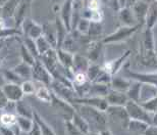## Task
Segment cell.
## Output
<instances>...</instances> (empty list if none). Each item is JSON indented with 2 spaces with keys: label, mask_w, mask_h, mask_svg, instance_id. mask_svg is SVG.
Listing matches in <instances>:
<instances>
[{
  "label": "cell",
  "mask_w": 157,
  "mask_h": 135,
  "mask_svg": "<svg viewBox=\"0 0 157 135\" xmlns=\"http://www.w3.org/2000/svg\"><path fill=\"white\" fill-rule=\"evenodd\" d=\"M65 124V129L68 134H76V133H81V131L78 129L76 125L74 124V122L71 121V119H67L64 120Z\"/></svg>",
  "instance_id": "cell-42"
},
{
  "label": "cell",
  "mask_w": 157,
  "mask_h": 135,
  "mask_svg": "<svg viewBox=\"0 0 157 135\" xmlns=\"http://www.w3.org/2000/svg\"><path fill=\"white\" fill-rule=\"evenodd\" d=\"M71 2H74V1H77V0H71Z\"/></svg>",
  "instance_id": "cell-51"
},
{
  "label": "cell",
  "mask_w": 157,
  "mask_h": 135,
  "mask_svg": "<svg viewBox=\"0 0 157 135\" xmlns=\"http://www.w3.org/2000/svg\"><path fill=\"white\" fill-rule=\"evenodd\" d=\"M90 64H91V62L89 61L88 58L77 54V53L74 54V62H73L74 73H76V72H85V73H86Z\"/></svg>",
  "instance_id": "cell-26"
},
{
  "label": "cell",
  "mask_w": 157,
  "mask_h": 135,
  "mask_svg": "<svg viewBox=\"0 0 157 135\" xmlns=\"http://www.w3.org/2000/svg\"><path fill=\"white\" fill-rule=\"evenodd\" d=\"M101 34H102L101 22H92L91 21L87 36L90 37V38H95V37H99Z\"/></svg>",
  "instance_id": "cell-35"
},
{
  "label": "cell",
  "mask_w": 157,
  "mask_h": 135,
  "mask_svg": "<svg viewBox=\"0 0 157 135\" xmlns=\"http://www.w3.org/2000/svg\"><path fill=\"white\" fill-rule=\"evenodd\" d=\"M105 113L108 117V120L113 119L115 123L121 124L124 128H125L128 120H130L124 105H108Z\"/></svg>",
  "instance_id": "cell-8"
},
{
  "label": "cell",
  "mask_w": 157,
  "mask_h": 135,
  "mask_svg": "<svg viewBox=\"0 0 157 135\" xmlns=\"http://www.w3.org/2000/svg\"><path fill=\"white\" fill-rule=\"evenodd\" d=\"M149 127H150V124L147 123L145 121L130 119L127 126H125V129L132 133H145Z\"/></svg>",
  "instance_id": "cell-21"
},
{
  "label": "cell",
  "mask_w": 157,
  "mask_h": 135,
  "mask_svg": "<svg viewBox=\"0 0 157 135\" xmlns=\"http://www.w3.org/2000/svg\"><path fill=\"white\" fill-rule=\"evenodd\" d=\"M152 126H157V111L152 114V121H151Z\"/></svg>",
  "instance_id": "cell-45"
},
{
  "label": "cell",
  "mask_w": 157,
  "mask_h": 135,
  "mask_svg": "<svg viewBox=\"0 0 157 135\" xmlns=\"http://www.w3.org/2000/svg\"><path fill=\"white\" fill-rule=\"evenodd\" d=\"M144 84L140 81L133 80V83L131 84L130 88L127 90V95L128 99L134 100V101H141V94H142V89H143Z\"/></svg>",
  "instance_id": "cell-23"
},
{
  "label": "cell",
  "mask_w": 157,
  "mask_h": 135,
  "mask_svg": "<svg viewBox=\"0 0 157 135\" xmlns=\"http://www.w3.org/2000/svg\"><path fill=\"white\" fill-rule=\"evenodd\" d=\"M88 55L87 58H89L91 62H97L99 61V58L102 55V50H103V42L101 40H93L88 44Z\"/></svg>",
  "instance_id": "cell-14"
},
{
  "label": "cell",
  "mask_w": 157,
  "mask_h": 135,
  "mask_svg": "<svg viewBox=\"0 0 157 135\" xmlns=\"http://www.w3.org/2000/svg\"><path fill=\"white\" fill-rule=\"evenodd\" d=\"M133 83V79L125 77H118L117 75L111 77L110 81V89L121 91V92H127V90L130 88L131 84Z\"/></svg>",
  "instance_id": "cell-18"
},
{
  "label": "cell",
  "mask_w": 157,
  "mask_h": 135,
  "mask_svg": "<svg viewBox=\"0 0 157 135\" xmlns=\"http://www.w3.org/2000/svg\"><path fill=\"white\" fill-rule=\"evenodd\" d=\"M32 78L37 82H41L48 86L51 85L53 82V76L51 73L39 59H37L35 64L32 66Z\"/></svg>",
  "instance_id": "cell-6"
},
{
  "label": "cell",
  "mask_w": 157,
  "mask_h": 135,
  "mask_svg": "<svg viewBox=\"0 0 157 135\" xmlns=\"http://www.w3.org/2000/svg\"><path fill=\"white\" fill-rule=\"evenodd\" d=\"M105 97L109 105H125V103L128 100V97L125 92L117 91L113 89L109 90V92Z\"/></svg>",
  "instance_id": "cell-16"
},
{
  "label": "cell",
  "mask_w": 157,
  "mask_h": 135,
  "mask_svg": "<svg viewBox=\"0 0 157 135\" xmlns=\"http://www.w3.org/2000/svg\"><path fill=\"white\" fill-rule=\"evenodd\" d=\"M56 53H57V58H58L59 64H60L64 69L73 71L74 53L68 52L67 50L60 48V47H58V48L56 49Z\"/></svg>",
  "instance_id": "cell-20"
},
{
  "label": "cell",
  "mask_w": 157,
  "mask_h": 135,
  "mask_svg": "<svg viewBox=\"0 0 157 135\" xmlns=\"http://www.w3.org/2000/svg\"><path fill=\"white\" fill-rule=\"evenodd\" d=\"M18 76H20L24 81L29 80L32 78V66L26 64V62H21V64L17 65V67L12 69Z\"/></svg>",
  "instance_id": "cell-29"
},
{
  "label": "cell",
  "mask_w": 157,
  "mask_h": 135,
  "mask_svg": "<svg viewBox=\"0 0 157 135\" xmlns=\"http://www.w3.org/2000/svg\"><path fill=\"white\" fill-rule=\"evenodd\" d=\"M144 1H146V2H153V1H156V0H144Z\"/></svg>",
  "instance_id": "cell-50"
},
{
  "label": "cell",
  "mask_w": 157,
  "mask_h": 135,
  "mask_svg": "<svg viewBox=\"0 0 157 135\" xmlns=\"http://www.w3.org/2000/svg\"><path fill=\"white\" fill-rule=\"evenodd\" d=\"M31 1H32V0H20L17 11H15L14 17H13L14 23H15V28L21 26V23L24 22V20L27 18L28 11L30 10Z\"/></svg>",
  "instance_id": "cell-15"
},
{
  "label": "cell",
  "mask_w": 157,
  "mask_h": 135,
  "mask_svg": "<svg viewBox=\"0 0 157 135\" xmlns=\"http://www.w3.org/2000/svg\"><path fill=\"white\" fill-rule=\"evenodd\" d=\"M25 45H26V47L28 49L30 50V52L32 53V54L35 56L36 58H38L40 54L38 52V49H37V46H36V42L35 40L32 39V38H29V37H27L26 39H25Z\"/></svg>",
  "instance_id": "cell-41"
},
{
  "label": "cell",
  "mask_w": 157,
  "mask_h": 135,
  "mask_svg": "<svg viewBox=\"0 0 157 135\" xmlns=\"http://www.w3.org/2000/svg\"><path fill=\"white\" fill-rule=\"evenodd\" d=\"M60 20L67 28L68 32H71V17H73V2L71 0H65L59 9Z\"/></svg>",
  "instance_id": "cell-13"
},
{
  "label": "cell",
  "mask_w": 157,
  "mask_h": 135,
  "mask_svg": "<svg viewBox=\"0 0 157 135\" xmlns=\"http://www.w3.org/2000/svg\"><path fill=\"white\" fill-rule=\"evenodd\" d=\"M2 90V92L5 94V96L7 97L9 101L17 102L18 100L23 99L24 97V92L21 89V84L17 83H11V82H6L0 87Z\"/></svg>",
  "instance_id": "cell-10"
},
{
  "label": "cell",
  "mask_w": 157,
  "mask_h": 135,
  "mask_svg": "<svg viewBox=\"0 0 157 135\" xmlns=\"http://www.w3.org/2000/svg\"><path fill=\"white\" fill-rule=\"evenodd\" d=\"M74 106L78 114L87 121L90 129L91 128H98L99 130L97 133H99L100 131L109 128L108 117L105 112L99 111V109L86 105H80V103H76V105Z\"/></svg>",
  "instance_id": "cell-2"
},
{
  "label": "cell",
  "mask_w": 157,
  "mask_h": 135,
  "mask_svg": "<svg viewBox=\"0 0 157 135\" xmlns=\"http://www.w3.org/2000/svg\"><path fill=\"white\" fill-rule=\"evenodd\" d=\"M141 27H142L141 25H135V26H122L121 25L114 32H112L109 35L104 37V38H102L101 41L104 45L125 42L127 40L131 39Z\"/></svg>",
  "instance_id": "cell-3"
},
{
  "label": "cell",
  "mask_w": 157,
  "mask_h": 135,
  "mask_svg": "<svg viewBox=\"0 0 157 135\" xmlns=\"http://www.w3.org/2000/svg\"><path fill=\"white\" fill-rule=\"evenodd\" d=\"M139 0H128V5H130V6H132L133 4H135L136 2H138Z\"/></svg>",
  "instance_id": "cell-47"
},
{
  "label": "cell",
  "mask_w": 157,
  "mask_h": 135,
  "mask_svg": "<svg viewBox=\"0 0 157 135\" xmlns=\"http://www.w3.org/2000/svg\"><path fill=\"white\" fill-rule=\"evenodd\" d=\"M0 12H1V7H0Z\"/></svg>",
  "instance_id": "cell-52"
},
{
  "label": "cell",
  "mask_w": 157,
  "mask_h": 135,
  "mask_svg": "<svg viewBox=\"0 0 157 135\" xmlns=\"http://www.w3.org/2000/svg\"><path fill=\"white\" fill-rule=\"evenodd\" d=\"M90 22L91 21L87 20V18H81L77 23L76 28H75L76 32L81 34V35H87L88 31H89V27H90Z\"/></svg>",
  "instance_id": "cell-37"
},
{
  "label": "cell",
  "mask_w": 157,
  "mask_h": 135,
  "mask_svg": "<svg viewBox=\"0 0 157 135\" xmlns=\"http://www.w3.org/2000/svg\"><path fill=\"white\" fill-rule=\"evenodd\" d=\"M60 48L67 50V51L71 52V53H76L78 50V42H77V38L71 35V32L67 33V35L65 36V38L63 39V41L61 43Z\"/></svg>",
  "instance_id": "cell-27"
},
{
  "label": "cell",
  "mask_w": 157,
  "mask_h": 135,
  "mask_svg": "<svg viewBox=\"0 0 157 135\" xmlns=\"http://www.w3.org/2000/svg\"><path fill=\"white\" fill-rule=\"evenodd\" d=\"M38 83H40V85L39 86L37 85V88H36L34 95H36L37 98L40 99L41 101L46 102V103H51L52 95H53V92L51 91V89L48 88V85H46V84H43L41 82H38Z\"/></svg>",
  "instance_id": "cell-24"
},
{
  "label": "cell",
  "mask_w": 157,
  "mask_h": 135,
  "mask_svg": "<svg viewBox=\"0 0 157 135\" xmlns=\"http://www.w3.org/2000/svg\"><path fill=\"white\" fill-rule=\"evenodd\" d=\"M73 103H80V105H86L92 108H95L99 111L106 112L108 108V102L106 100V97L103 96H80V97H74L71 99Z\"/></svg>",
  "instance_id": "cell-5"
},
{
  "label": "cell",
  "mask_w": 157,
  "mask_h": 135,
  "mask_svg": "<svg viewBox=\"0 0 157 135\" xmlns=\"http://www.w3.org/2000/svg\"><path fill=\"white\" fill-rule=\"evenodd\" d=\"M18 3H20V0H8V1L1 7L0 17L4 18L6 20H8V18H13Z\"/></svg>",
  "instance_id": "cell-25"
},
{
  "label": "cell",
  "mask_w": 157,
  "mask_h": 135,
  "mask_svg": "<svg viewBox=\"0 0 157 135\" xmlns=\"http://www.w3.org/2000/svg\"><path fill=\"white\" fill-rule=\"evenodd\" d=\"M71 121L74 122V124L76 125L78 129L81 131V133H85V134L91 133L89 124L87 123V121L85 120L77 111L75 112V114L73 115V117H71Z\"/></svg>",
  "instance_id": "cell-28"
},
{
  "label": "cell",
  "mask_w": 157,
  "mask_h": 135,
  "mask_svg": "<svg viewBox=\"0 0 157 135\" xmlns=\"http://www.w3.org/2000/svg\"><path fill=\"white\" fill-rule=\"evenodd\" d=\"M118 1H119V4H121V7L128 5V0H118Z\"/></svg>",
  "instance_id": "cell-46"
},
{
  "label": "cell",
  "mask_w": 157,
  "mask_h": 135,
  "mask_svg": "<svg viewBox=\"0 0 157 135\" xmlns=\"http://www.w3.org/2000/svg\"><path fill=\"white\" fill-rule=\"evenodd\" d=\"M157 25V1H153L149 3V7L147 10L145 21H144V28L147 29H154Z\"/></svg>",
  "instance_id": "cell-17"
},
{
  "label": "cell",
  "mask_w": 157,
  "mask_h": 135,
  "mask_svg": "<svg viewBox=\"0 0 157 135\" xmlns=\"http://www.w3.org/2000/svg\"><path fill=\"white\" fill-rule=\"evenodd\" d=\"M3 77H4L5 81H7V82H11V83L21 84V82L24 81L13 70L4 71V72H3Z\"/></svg>",
  "instance_id": "cell-40"
},
{
  "label": "cell",
  "mask_w": 157,
  "mask_h": 135,
  "mask_svg": "<svg viewBox=\"0 0 157 135\" xmlns=\"http://www.w3.org/2000/svg\"><path fill=\"white\" fill-rule=\"evenodd\" d=\"M15 124H17V116L13 115L10 112H3L0 115V126L3 127H8L11 129V127H13Z\"/></svg>",
  "instance_id": "cell-30"
},
{
  "label": "cell",
  "mask_w": 157,
  "mask_h": 135,
  "mask_svg": "<svg viewBox=\"0 0 157 135\" xmlns=\"http://www.w3.org/2000/svg\"><path fill=\"white\" fill-rule=\"evenodd\" d=\"M140 103L145 108L149 113L153 114L157 111V94L154 96L150 97L149 99L145 100V101H140Z\"/></svg>",
  "instance_id": "cell-39"
},
{
  "label": "cell",
  "mask_w": 157,
  "mask_h": 135,
  "mask_svg": "<svg viewBox=\"0 0 157 135\" xmlns=\"http://www.w3.org/2000/svg\"><path fill=\"white\" fill-rule=\"evenodd\" d=\"M21 86V89H23L24 94H26V95H33V94H35L37 84L35 82H33L31 79L23 81Z\"/></svg>",
  "instance_id": "cell-38"
},
{
  "label": "cell",
  "mask_w": 157,
  "mask_h": 135,
  "mask_svg": "<svg viewBox=\"0 0 157 135\" xmlns=\"http://www.w3.org/2000/svg\"><path fill=\"white\" fill-rule=\"evenodd\" d=\"M125 109L128 112V115L130 119H135V120L145 121L151 125L152 121V114L149 113L140 102L134 101V100L128 99L125 103Z\"/></svg>",
  "instance_id": "cell-4"
},
{
  "label": "cell",
  "mask_w": 157,
  "mask_h": 135,
  "mask_svg": "<svg viewBox=\"0 0 157 135\" xmlns=\"http://www.w3.org/2000/svg\"><path fill=\"white\" fill-rule=\"evenodd\" d=\"M35 42H36V46H37V49H38V52H39L40 56L42 54H44L45 52L48 51L49 49L53 48V47L51 46V44L48 42V40H47L43 35H41L39 38H37L35 40Z\"/></svg>",
  "instance_id": "cell-34"
},
{
  "label": "cell",
  "mask_w": 157,
  "mask_h": 135,
  "mask_svg": "<svg viewBox=\"0 0 157 135\" xmlns=\"http://www.w3.org/2000/svg\"><path fill=\"white\" fill-rule=\"evenodd\" d=\"M17 125H18V127H20L21 131L26 132V133L30 132L34 124L33 119L24 117V116H20V115L17 116Z\"/></svg>",
  "instance_id": "cell-32"
},
{
  "label": "cell",
  "mask_w": 157,
  "mask_h": 135,
  "mask_svg": "<svg viewBox=\"0 0 157 135\" xmlns=\"http://www.w3.org/2000/svg\"><path fill=\"white\" fill-rule=\"evenodd\" d=\"M33 119H34V121H35L36 123L40 126V128H41V130H42V133L43 134H54L55 133V131L53 130L52 128L50 127L49 125L47 124L46 122L40 117L38 113H36V112L33 113Z\"/></svg>",
  "instance_id": "cell-33"
},
{
  "label": "cell",
  "mask_w": 157,
  "mask_h": 135,
  "mask_svg": "<svg viewBox=\"0 0 157 135\" xmlns=\"http://www.w3.org/2000/svg\"><path fill=\"white\" fill-rule=\"evenodd\" d=\"M138 58L143 67L157 68V52L154 33L152 29L144 28Z\"/></svg>",
  "instance_id": "cell-1"
},
{
  "label": "cell",
  "mask_w": 157,
  "mask_h": 135,
  "mask_svg": "<svg viewBox=\"0 0 157 135\" xmlns=\"http://www.w3.org/2000/svg\"><path fill=\"white\" fill-rule=\"evenodd\" d=\"M100 1H101L102 3H107L108 4V0H100Z\"/></svg>",
  "instance_id": "cell-49"
},
{
  "label": "cell",
  "mask_w": 157,
  "mask_h": 135,
  "mask_svg": "<svg viewBox=\"0 0 157 135\" xmlns=\"http://www.w3.org/2000/svg\"><path fill=\"white\" fill-rule=\"evenodd\" d=\"M132 51L130 49L125 50V51L122 53L121 55H119L117 58L113 59L111 62H105L104 65L102 66L103 69L106 70L108 73L111 74V76H114V75H117L118 72L121 70V68L124 67V65L127 62V61L128 59V58L131 56Z\"/></svg>",
  "instance_id": "cell-9"
},
{
  "label": "cell",
  "mask_w": 157,
  "mask_h": 135,
  "mask_svg": "<svg viewBox=\"0 0 157 135\" xmlns=\"http://www.w3.org/2000/svg\"><path fill=\"white\" fill-rule=\"evenodd\" d=\"M21 26L23 28V32L26 34V36L34 40L39 38L43 34V27L40 26L38 24H36L35 22H33L32 20H30L29 18H25Z\"/></svg>",
  "instance_id": "cell-12"
},
{
  "label": "cell",
  "mask_w": 157,
  "mask_h": 135,
  "mask_svg": "<svg viewBox=\"0 0 157 135\" xmlns=\"http://www.w3.org/2000/svg\"><path fill=\"white\" fill-rule=\"evenodd\" d=\"M118 21L122 26H135V25H140L138 23L136 15H135L133 9L130 5L122 6L117 11ZM143 27V26H142Z\"/></svg>",
  "instance_id": "cell-11"
},
{
  "label": "cell",
  "mask_w": 157,
  "mask_h": 135,
  "mask_svg": "<svg viewBox=\"0 0 157 135\" xmlns=\"http://www.w3.org/2000/svg\"><path fill=\"white\" fill-rule=\"evenodd\" d=\"M9 100L7 99V97L5 96V94L2 92L1 88H0V111L3 109L6 106V105L8 103Z\"/></svg>",
  "instance_id": "cell-43"
},
{
  "label": "cell",
  "mask_w": 157,
  "mask_h": 135,
  "mask_svg": "<svg viewBox=\"0 0 157 135\" xmlns=\"http://www.w3.org/2000/svg\"><path fill=\"white\" fill-rule=\"evenodd\" d=\"M15 111H17V115L33 119V113L34 112L32 111V109H31L27 103H25L23 101V99H21V100H18V101L15 102Z\"/></svg>",
  "instance_id": "cell-31"
},
{
  "label": "cell",
  "mask_w": 157,
  "mask_h": 135,
  "mask_svg": "<svg viewBox=\"0 0 157 135\" xmlns=\"http://www.w3.org/2000/svg\"><path fill=\"white\" fill-rule=\"evenodd\" d=\"M51 105L60 113V114L64 117V120L67 119H71L73 115L76 112L75 106L71 105V102H70L68 100H65L63 98H61L60 96L56 95L53 92L52 95V100H51Z\"/></svg>",
  "instance_id": "cell-7"
},
{
  "label": "cell",
  "mask_w": 157,
  "mask_h": 135,
  "mask_svg": "<svg viewBox=\"0 0 157 135\" xmlns=\"http://www.w3.org/2000/svg\"><path fill=\"white\" fill-rule=\"evenodd\" d=\"M43 27L42 35L48 40L53 48H57V32H56V26L51 24H45Z\"/></svg>",
  "instance_id": "cell-22"
},
{
  "label": "cell",
  "mask_w": 157,
  "mask_h": 135,
  "mask_svg": "<svg viewBox=\"0 0 157 135\" xmlns=\"http://www.w3.org/2000/svg\"><path fill=\"white\" fill-rule=\"evenodd\" d=\"M33 120H34V119H33ZM29 134H43L42 133V130H41V128H40V126L36 123L35 121H34L33 127H32V129H31V131L29 132Z\"/></svg>",
  "instance_id": "cell-44"
},
{
  "label": "cell",
  "mask_w": 157,
  "mask_h": 135,
  "mask_svg": "<svg viewBox=\"0 0 157 135\" xmlns=\"http://www.w3.org/2000/svg\"><path fill=\"white\" fill-rule=\"evenodd\" d=\"M131 7L133 9L135 15H136L138 23H139L141 26H143L147 10H148V7H149V2H146V1H144V0H139L138 2L132 5Z\"/></svg>",
  "instance_id": "cell-19"
},
{
  "label": "cell",
  "mask_w": 157,
  "mask_h": 135,
  "mask_svg": "<svg viewBox=\"0 0 157 135\" xmlns=\"http://www.w3.org/2000/svg\"><path fill=\"white\" fill-rule=\"evenodd\" d=\"M7 1H8V0H0V7H2V6L4 5Z\"/></svg>",
  "instance_id": "cell-48"
},
{
  "label": "cell",
  "mask_w": 157,
  "mask_h": 135,
  "mask_svg": "<svg viewBox=\"0 0 157 135\" xmlns=\"http://www.w3.org/2000/svg\"><path fill=\"white\" fill-rule=\"evenodd\" d=\"M21 56L23 62L30 66H33L35 64V62L37 61V58L30 52V50L27 48L25 44L21 46Z\"/></svg>",
  "instance_id": "cell-36"
}]
</instances>
